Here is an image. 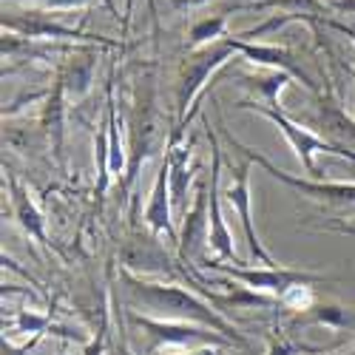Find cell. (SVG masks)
Returning <instances> with one entry per match:
<instances>
[{"label":"cell","mask_w":355,"mask_h":355,"mask_svg":"<svg viewBox=\"0 0 355 355\" xmlns=\"http://www.w3.org/2000/svg\"><path fill=\"white\" fill-rule=\"evenodd\" d=\"M37 341H40V336H35L32 341H26V344H23L20 349H15V347H12V344H9L6 338H3V355H28V352L35 349V344H37Z\"/></svg>","instance_id":"obj_24"},{"label":"cell","mask_w":355,"mask_h":355,"mask_svg":"<svg viewBox=\"0 0 355 355\" xmlns=\"http://www.w3.org/2000/svg\"><path fill=\"white\" fill-rule=\"evenodd\" d=\"M17 3H40L46 9H77V6H85V3H94V0H17Z\"/></svg>","instance_id":"obj_22"},{"label":"cell","mask_w":355,"mask_h":355,"mask_svg":"<svg viewBox=\"0 0 355 355\" xmlns=\"http://www.w3.org/2000/svg\"><path fill=\"white\" fill-rule=\"evenodd\" d=\"M293 77L284 71H268V74H256V77H239V85L250 88L256 97H264L268 105L279 108V92L290 83Z\"/></svg>","instance_id":"obj_18"},{"label":"cell","mask_w":355,"mask_h":355,"mask_svg":"<svg viewBox=\"0 0 355 355\" xmlns=\"http://www.w3.org/2000/svg\"><path fill=\"white\" fill-rule=\"evenodd\" d=\"M180 259L188 264H202L208 259L211 248V188L208 182L196 185V202L193 208L182 216V233H180Z\"/></svg>","instance_id":"obj_8"},{"label":"cell","mask_w":355,"mask_h":355,"mask_svg":"<svg viewBox=\"0 0 355 355\" xmlns=\"http://www.w3.org/2000/svg\"><path fill=\"white\" fill-rule=\"evenodd\" d=\"M3 28H12V32H23L28 37H63V40H88V43H103V46H114L105 37H94V35H83L77 28H66V26H57L51 20H46L40 12H28V17H6L3 15Z\"/></svg>","instance_id":"obj_12"},{"label":"cell","mask_w":355,"mask_h":355,"mask_svg":"<svg viewBox=\"0 0 355 355\" xmlns=\"http://www.w3.org/2000/svg\"><path fill=\"white\" fill-rule=\"evenodd\" d=\"M250 168H253V162L242 154V162H236V165L230 168V182H227V188H225L222 196H225V202L236 211V216H239V222H242L250 259L261 261L264 268H279V261L261 248L259 236H256V230H253V211H250V199H253V196H250Z\"/></svg>","instance_id":"obj_7"},{"label":"cell","mask_w":355,"mask_h":355,"mask_svg":"<svg viewBox=\"0 0 355 355\" xmlns=\"http://www.w3.org/2000/svg\"><path fill=\"white\" fill-rule=\"evenodd\" d=\"M63 92H66V77H63V71H57L54 85L49 92V100H46V108H43V125H46V131L51 137L54 157H57L60 165H66V157H63V114H66Z\"/></svg>","instance_id":"obj_14"},{"label":"cell","mask_w":355,"mask_h":355,"mask_svg":"<svg viewBox=\"0 0 355 355\" xmlns=\"http://www.w3.org/2000/svg\"><path fill=\"white\" fill-rule=\"evenodd\" d=\"M225 23H227V15H214V17H205L199 20L193 28H191V46L193 49H202V46H211L216 40L225 37Z\"/></svg>","instance_id":"obj_19"},{"label":"cell","mask_w":355,"mask_h":355,"mask_svg":"<svg viewBox=\"0 0 355 355\" xmlns=\"http://www.w3.org/2000/svg\"><path fill=\"white\" fill-rule=\"evenodd\" d=\"M168 168H171V202L180 211V216L188 214V185H191V171H188V145H173L168 148Z\"/></svg>","instance_id":"obj_15"},{"label":"cell","mask_w":355,"mask_h":355,"mask_svg":"<svg viewBox=\"0 0 355 355\" xmlns=\"http://www.w3.org/2000/svg\"><path fill=\"white\" fill-rule=\"evenodd\" d=\"M225 40L236 49V54L248 57L250 63H256V66H268L270 71H284V74H290L293 80H302V85L310 88V92H318L315 83H313V77L302 69V63L295 60V57H293L287 49H282V46H259V43H248V40H239L236 35H225Z\"/></svg>","instance_id":"obj_10"},{"label":"cell","mask_w":355,"mask_h":355,"mask_svg":"<svg viewBox=\"0 0 355 355\" xmlns=\"http://www.w3.org/2000/svg\"><path fill=\"white\" fill-rule=\"evenodd\" d=\"M173 211V202H171V168H168V157L159 165L157 173V182L151 188V199H148V208H145V225L151 227L154 236H168L171 242H180V233L173 227L171 219Z\"/></svg>","instance_id":"obj_11"},{"label":"cell","mask_w":355,"mask_h":355,"mask_svg":"<svg viewBox=\"0 0 355 355\" xmlns=\"http://www.w3.org/2000/svg\"><path fill=\"white\" fill-rule=\"evenodd\" d=\"M264 355H327L324 347H310L295 341L290 333H273L268 341V352Z\"/></svg>","instance_id":"obj_20"},{"label":"cell","mask_w":355,"mask_h":355,"mask_svg":"<svg viewBox=\"0 0 355 355\" xmlns=\"http://www.w3.org/2000/svg\"><path fill=\"white\" fill-rule=\"evenodd\" d=\"M131 6H134V0H128V6H125V17L131 15Z\"/></svg>","instance_id":"obj_26"},{"label":"cell","mask_w":355,"mask_h":355,"mask_svg":"<svg viewBox=\"0 0 355 355\" xmlns=\"http://www.w3.org/2000/svg\"><path fill=\"white\" fill-rule=\"evenodd\" d=\"M105 338H108V318H105V313H103V321H100V330H97V336H94V341L85 347V355H103L105 352Z\"/></svg>","instance_id":"obj_23"},{"label":"cell","mask_w":355,"mask_h":355,"mask_svg":"<svg viewBox=\"0 0 355 355\" xmlns=\"http://www.w3.org/2000/svg\"><path fill=\"white\" fill-rule=\"evenodd\" d=\"M49 327V315H35L32 310H20L15 315V330L17 333H35V336H43Z\"/></svg>","instance_id":"obj_21"},{"label":"cell","mask_w":355,"mask_h":355,"mask_svg":"<svg viewBox=\"0 0 355 355\" xmlns=\"http://www.w3.org/2000/svg\"><path fill=\"white\" fill-rule=\"evenodd\" d=\"M219 349H225V347H199V349H193V352H185V355H222Z\"/></svg>","instance_id":"obj_25"},{"label":"cell","mask_w":355,"mask_h":355,"mask_svg":"<svg viewBox=\"0 0 355 355\" xmlns=\"http://www.w3.org/2000/svg\"><path fill=\"white\" fill-rule=\"evenodd\" d=\"M230 60H236V49L222 37V40H216V43H211V46H202V49H196L188 60H185V66H182V71H180V80H176V114H180V123H176V128L171 131V139H168V148H173V145H180V139H182V134H185V128H188V108L193 105V100L199 97V92L205 88V83H208L211 77H214V71H219L225 63H230Z\"/></svg>","instance_id":"obj_2"},{"label":"cell","mask_w":355,"mask_h":355,"mask_svg":"<svg viewBox=\"0 0 355 355\" xmlns=\"http://www.w3.org/2000/svg\"><path fill=\"white\" fill-rule=\"evenodd\" d=\"M128 321L151 338V349H157L159 344H176V347H236L230 338L219 336L211 327H202V324H188V321H162V318H151V315H139V313H128Z\"/></svg>","instance_id":"obj_6"},{"label":"cell","mask_w":355,"mask_h":355,"mask_svg":"<svg viewBox=\"0 0 355 355\" xmlns=\"http://www.w3.org/2000/svg\"><path fill=\"white\" fill-rule=\"evenodd\" d=\"M123 284L128 290V299L134 307H142V315L162 318V321H188V324H202L211 327L219 336L230 338L236 347H248L250 341L233 327V324L216 313L205 299H199L196 293H191L182 284H165V282H148L139 279L128 270H123Z\"/></svg>","instance_id":"obj_1"},{"label":"cell","mask_w":355,"mask_h":355,"mask_svg":"<svg viewBox=\"0 0 355 355\" xmlns=\"http://www.w3.org/2000/svg\"><path fill=\"white\" fill-rule=\"evenodd\" d=\"M355 318L341 310V307H333V304H313L302 313L293 315V327H302V324H327V327L338 330V327H349Z\"/></svg>","instance_id":"obj_17"},{"label":"cell","mask_w":355,"mask_h":355,"mask_svg":"<svg viewBox=\"0 0 355 355\" xmlns=\"http://www.w3.org/2000/svg\"><path fill=\"white\" fill-rule=\"evenodd\" d=\"M236 108H242V111H256V114H261V116H268L270 123H276L279 131L287 137L290 148L295 151V157L302 159L304 171L313 176V180H321V171H318V165H315V159H313L315 154H336V157H347V159L355 162V151H347L344 145H336V142H330L327 137H315V134H310L307 128H302L295 120H290V116H287L282 108L259 105L256 100H242V103H236Z\"/></svg>","instance_id":"obj_4"},{"label":"cell","mask_w":355,"mask_h":355,"mask_svg":"<svg viewBox=\"0 0 355 355\" xmlns=\"http://www.w3.org/2000/svg\"><path fill=\"white\" fill-rule=\"evenodd\" d=\"M219 128H222V137L227 139V145L230 148H236L239 154H245L253 165H259V168H264L268 171L273 180H279V182H284L287 188H295L302 196H310V199H318V202H327V205H355V182H327V180H299V176H293V173H287V171H279L268 157L264 154H259L256 148H248V145H242L239 139H236L227 128H225V123H219Z\"/></svg>","instance_id":"obj_5"},{"label":"cell","mask_w":355,"mask_h":355,"mask_svg":"<svg viewBox=\"0 0 355 355\" xmlns=\"http://www.w3.org/2000/svg\"><path fill=\"white\" fill-rule=\"evenodd\" d=\"M236 9H282L284 15H313V17H327V3L324 0H253V3H242Z\"/></svg>","instance_id":"obj_16"},{"label":"cell","mask_w":355,"mask_h":355,"mask_svg":"<svg viewBox=\"0 0 355 355\" xmlns=\"http://www.w3.org/2000/svg\"><path fill=\"white\" fill-rule=\"evenodd\" d=\"M202 268H211L219 273H227L233 282L245 284L253 293H268L276 295L282 302L287 293L299 290V287H315L330 282L327 276L321 273H307V270H290V268H239V264H227L222 259H205Z\"/></svg>","instance_id":"obj_3"},{"label":"cell","mask_w":355,"mask_h":355,"mask_svg":"<svg viewBox=\"0 0 355 355\" xmlns=\"http://www.w3.org/2000/svg\"><path fill=\"white\" fill-rule=\"evenodd\" d=\"M9 193H12V211H15V219L17 225L32 236V239L43 248H49V230H46V216L40 214V208L35 205L32 193H28L15 176H9Z\"/></svg>","instance_id":"obj_13"},{"label":"cell","mask_w":355,"mask_h":355,"mask_svg":"<svg viewBox=\"0 0 355 355\" xmlns=\"http://www.w3.org/2000/svg\"><path fill=\"white\" fill-rule=\"evenodd\" d=\"M205 128H208V142H211V173H208V188H211V250L216 253L214 259H222V261H233L245 268L242 259H236V242L225 225V216H222V205H219V171H222V148H219V139L211 128V123L205 120Z\"/></svg>","instance_id":"obj_9"}]
</instances>
